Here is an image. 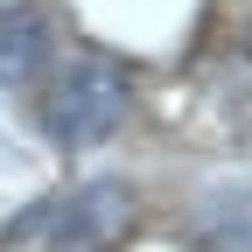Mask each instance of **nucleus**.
<instances>
[{
    "label": "nucleus",
    "mask_w": 252,
    "mask_h": 252,
    "mask_svg": "<svg viewBox=\"0 0 252 252\" xmlns=\"http://www.w3.org/2000/svg\"><path fill=\"white\" fill-rule=\"evenodd\" d=\"M126 112H133V77H126L119 56L98 49H77L56 63V77L42 84V126L56 147H98L112 140Z\"/></svg>",
    "instance_id": "nucleus-1"
},
{
    "label": "nucleus",
    "mask_w": 252,
    "mask_h": 252,
    "mask_svg": "<svg viewBox=\"0 0 252 252\" xmlns=\"http://www.w3.org/2000/svg\"><path fill=\"white\" fill-rule=\"evenodd\" d=\"M133 189L126 182H84L77 196L56 203V224H49V252H119L133 238Z\"/></svg>",
    "instance_id": "nucleus-2"
},
{
    "label": "nucleus",
    "mask_w": 252,
    "mask_h": 252,
    "mask_svg": "<svg viewBox=\"0 0 252 252\" xmlns=\"http://www.w3.org/2000/svg\"><path fill=\"white\" fill-rule=\"evenodd\" d=\"M49 70V21L28 0H0V84H35Z\"/></svg>",
    "instance_id": "nucleus-3"
},
{
    "label": "nucleus",
    "mask_w": 252,
    "mask_h": 252,
    "mask_svg": "<svg viewBox=\"0 0 252 252\" xmlns=\"http://www.w3.org/2000/svg\"><path fill=\"white\" fill-rule=\"evenodd\" d=\"M203 245L210 252H252V189H217L203 203Z\"/></svg>",
    "instance_id": "nucleus-4"
},
{
    "label": "nucleus",
    "mask_w": 252,
    "mask_h": 252,
    "mask_svg": "<svg viewBox=\"0 0 252 252\" xmlns=\"http://www.w3.org/2000/svg\"><path fill=\"white\" fill-rule=\"evenodd\" d=\"M245 49H252V35H245Z\"/></svg>",
    "instance_id": "nucleus-5"
}]
</instances>
